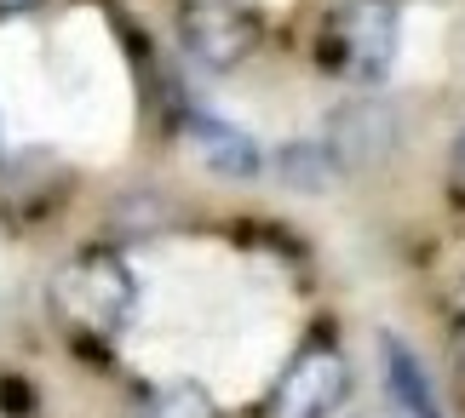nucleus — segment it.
Instances as JSON below:
<instances>
[{
    "label": "nucleus",
    "instance_id": "1",
    "mask_svg": "<svg viewBox=\"0 0 465 418\" xmlns=\"http://www.w3.org/2000/svg\"><path fill=\"white\" fill-rule=\"evenodd\" d=\"M46 298H52V316L75 338L110 344L138 310V276L115 252H81V258H69L58 276H52Z\"/></svg>",
    "mask_w": 465,
    "mask_h": 418
},
{
    "label": "nucleus",
    "instance_id": "2",
    "mask_svg": "<svg viewBox=\"0 0 465 418\" xmlns=\"http://www.w3.org/2000/svg\"><path fill=\"white\" fill-rule=\"evenodd\" d=\"M397 46H402L397 0H345L328 17V34H322V58L351 86H380L397 63Z\"/></svg>",
    "mask_w": 465,
    "mask_h": 418
},
{
    "label": "nucleus",
    "instance_id": "3",
    "mask_svg": "<svg viewBox=\"0 0 465 418\" xmlns=\"http://www.w3.org/2000/svg\"><path fill=\"white\" fill-rule=\"evenodd\" d=\"M351 395V361L333 344H305L264 395L259 418H333Z\"/></svg>",
    "mask_w": 465,
    "mask_h": 418
},
{
    "label": "nucleus",
    "instance_id": "4",
    "mask_svg": "<svg viewBox=\"0 0 465 418\" xmlns=\"http://www.w3.org/2000/svg\"><path fill=\"white\" fill-rule=\"evenodd\" d=\"M178 41L202 69H236L259 46V12L247 0H184L178 12Z\"/></svg>",
    "mask_w": 465,
    "mask_h": 418
},
{
    "label": "nucleus",
    "instance_id": "5",
    "mask_svg": "<svg viewBox=\"0 0 465 418\" xmlns=\"http://www.w3.org/2000/svg\"><path fill=\"white\" fill-rule=\"evenodd\" d=\"M178 138H184V150L202 160L213 178H236V184H247V178L264 172L259 143L247 132H236L230 121H219V115H184L178 121Z\"/></svg>",
    "mask_w": 465,
    "mask_h": 418
},
{
    "label": "nucleus",
    "instance_id": "6",
    "mask_svg": "<svg viewBox=\"0 0 465 418\" xmlns=\"http://www.w3.org/2000/svg\"><path fill=\"white\" fill-rule=\"evenodd\" d=\"M391 143H397V121L385 103H345L328 126V155L339 167H373L391 155Z\"/></svg>",
    "mask_w": 465,
    "mask_h": 418
},
{
    "label": "nucleus",
    "instance_id": "7",
    "mask_svg": "<svg viewBox=\"0 0 465 418\" xmlns=\"http://www.w3.org/2000/svg\"><path fill=\"white\" fill-rule=\"evenodd\" d=\"M138 418H219V402L202 384H161L144 395Z\"/></svg>",
    "mask_w": 465,
    "mask_h": 418
},
{
    "label": "nucleus",
    "instance_id": "8",
    "mask_svg": "<svg viewBox=\"0 0 465 418\" xmlns=\"http://www.w3.org/2000/svg\"><path fill=\"white\" fill-rule=\"evenodd\" d=\"M282 178L293 190H328L339 178V160L328 155V143H293V150H282Z\"/></svg>",
    "mask_w": 465,
    "mask_h": 418
},
{
    "label": "nucleus",
    "instance_id": "9",
    "mask_svg": "<svg viewBox=\"0 0 465 418\" xmlns=\"http://www.w3.org/2000/svg\"><path fill=\"white\" fill-rule=\"evenodd\" d=\"M385 367H391V390L402 395V407H408V413H414V418H437L431 390H425V378H420V367H414V355H408V344L385 338Z\"/></svg>",
    "mask_w": 465,
    "mask_h": 418
},
{
    "label": "nucleus",
    "instance_id": "10",
    "mask_svg": "<svg viewBox=\"0 0 465 418\" xmlns=\"http://www.w3.org/2000/svg\"><path fill=\"white\" fill-rule=\"evenodd\" d=\"M35 0H0V12H29Z\"/></svg>",
    "mask_w": 465,
    "mask_h": 418
},
{
    "label": "nucleus",
    "instance_id": "11",
    "mask_svg": "<svg viewBox=\"0 0 465 418\" xmlns=\"http://www.w3.org/2000/svg\"><path fill=\"white\" fill-rule=\"evenodd\" d=\"M454 167H460V178H465V132H460V143H454Z\"/></svg>",
    "mask_w": 465,
    "mask_h": 418
},
{
    "label": "nucleus",
    "instance_id": "12",
    "mask_svg": "<svg viewBox=\"0 0 465 418\" xmlns=\"http://www.w3.org/2000/svg\"><path fill=\"white\" fill-rule=\"evenodd\" d=\"M368 418H414V413H408V407H397V413H368Z\"/></svg>",
    "mask_w": 465,
    "mask_h": 418
}]
</instances>
